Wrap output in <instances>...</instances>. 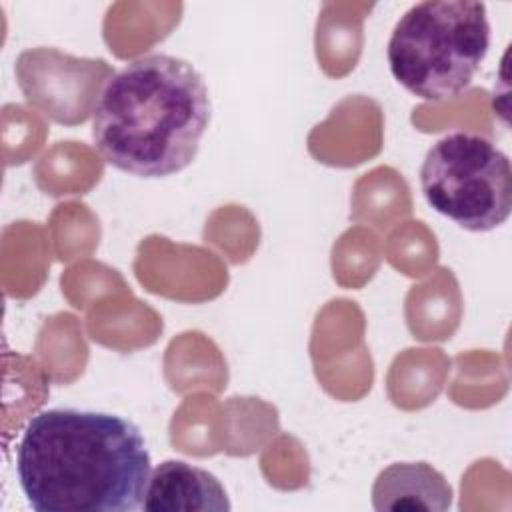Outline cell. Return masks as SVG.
I'll list each match as a JSON object with an SVG mask.
<instances>
[{"label":"cell","mask_w":512,"mask_h":512,"mask_svg":"<svg viewBox=\"0 0 512 512\" xmlns=\"http://www.w3.org/2000/svg\"><path fill=\"white\" fill-rule=\"evenodd\" d=\"M16 476L36 512H132L142 508L150 454L118 414L48 408L20 436Z\"/></svg>","instance_id":"cell-1"},{"label":"cell","mask_w":512,"mask_h":512,"mask_svg":"<svg viewBox=\"0 0 512 512\" xmlns=\"http://www.w3.org/2000/svg\"><path fill=\"white\" fill-rule=\"evenodd\" d=\"M210 112L202 74L188 60L154 52L104 82L92 110V140L110 166L166 178L192 164Z\"/></svg>","instance_id":"cell-2"},{"label":"cell","mask_w":512,"mask_h":512,"mask_svg":"<svg viewBox=\"0 0 512 512\" xmlns=\"http://www.w3.org/2000/svg\"><path fill=\"white\" fill-rule=\"evenodd\" d=\"M490 48L486 4L426 0L410 6L388 40V66L398 84L428 102L466 90Z\"/></svg>","instance_id":"cell-3"},{"label":"cell","mask_w":512,"mask_h":512,"mask_svg":"<svg viewBox=\"0 0 512 512\" xmlns=\"http://www.w3.org/2000/svg\"><path fill=\"white\" fill-rule=\"evenodd\" d=\"M420 190L428 206L470 232H490L512 212V166L492 140L472 132H448L420 166Z\"/></svg>","instance_id":"cell-4"},{"label":"cell","mask_w":512,"mask_h":512,"mask_svg":"<svg viewBox=\"0 0 512 512\" xmlns=\"http://www.w3.org/2000/svg\"><path fill=\"white\" fill-rule=\"evenodd\" d=\"M142 508L150 512H224L232 506L222 482L212 472L182 460H166L150 472Z\"/></svg>","instance_id":"cell-5"},{"label":"cell","mask_w":512,"mask_h":512,"mask_svg":"<svg viewBox=\"0 0 512 512\" xmlns=\"http://www.w3.org/2000/svg\"><path fill=\"white\" fill-rule=\"evenodd\" d=\"M452 486L428 462H396L384 468L372 486L376 510H430L452 506Z\"/></svg>","instance_id":"cell-6"}]
</instances>
